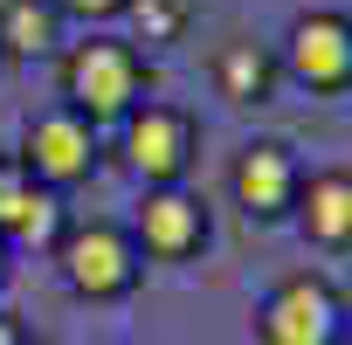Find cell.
<instances>
[{
  "label": "cell",
  "mask_w": 352,
  "mask_h": 345,
  "mask_svg": "<svg viewBox=\"0 0 352 345\" xmlns=\"http://www.w3.org/2000/svg\"><path fill=\"white\" fill-rule=\"evenodd\" d=\"M214 221H208V201L180 180V187H145L138 194V214H131V242L145 263H194L208 249Z\"/></svg>",
  "instance_id": "6"
},
{
  "label": "cell",
  "mask_w": 352,
  "mask_h": 345,
  "mask_svg": "<svg viewBox=\"0 0 352 345\" xmlns=\"http://www.w3.org/2000/svg\"><path fill=\"white\" fill-rule=\"evenodd\" d=\"M276 56L263 49V42H221L214 49V90L228 97V104H270V90H276Z\"/></svg>",
  "instance_id": "11"
},
{
  "label": "cell",
  "mask_w": 352,
  "mask_h": 345,
  "mask_svg": "<svg viewBox=\"0 0 352 345\" xmlns=\"http://www.w3.org/2000/svg\"><path fill=\"white\" fill-rule=\"evenodd\" d=\"M0 345H28V331H21V318H14V311H0Z\"/></svg>",
  "instance_id": "15"
},
{
  "label": "cell",
  "mask_w": 352,
  "mask_h": 345,
  "mask_svg": "<svg viewBox=\"0 0 352 345\" xmlns=\"http://www.w3.org/2000/svg\"><path fill=\"white\" fill-rule=\"evenodd\" d=\"M124 21H131V42H180V28H187V0H131Z\"/></svg>",
  "instance_id": "13"
},
{
  "label": "cell",
  "mask_w": 352,
  "mask_h": 345,
  "mask_svg": "<svg viewBox=\"0 0 352 345\" xmlns=\"http://www.w3.org/2000/svg\"><path fill=\"white\" fill-rule=\"evenodd\" d=\"M256 345H345V297L297 269L256 304Z\"/></svg>",
  "instance_id": "3"
},
{
  "label": "cell",
  "mask_w": 352,
  "mask_h": 345,
  "mask_svg": "<svg viewBox=\"0 0 352 345\" xmlns=\"http://www.w3.org/2000/svg\"><path fill=\"white\" fill-rule=\"evenodd\" d=\"M56 269H63L69 297H83V304H118V297L138 290L145 256H138L131 228H118V221H69L63 242H56Z\"/></svg>",
  "instance_id": "2"
},
{
  "label": "cell",
  "mask_w": 352,
  "mask_h": 345,
  "mask_svg": "<svg viewBox=\"0 0 352 345\" xmlns=\"http://www.w3.org/2000/svg\"><path fill=\"white\" fill-rule=\"evenodd\" d=\"M311 249L324 256H352V166H324V172H304L297 187V214Z\"/></svg>",
  "instance_id": "10"
},
{
  "label": "cell",
  "mask_w": 352,
  "mask_h": 345,
  "mask_svg": "<svg viewBox=\"0 0 352 345\" xmlns=\"http://www.w3.org/2000/svg\"><path fill=\"white\" fill-rule=\"evenodd\" d=\"M297 187H304V159L283 138H249L228 166V194L249 221H290L297 214Z\"/></svg>",
  "instance_id": "8"
},
{
  "label": "cell",
  "mask_w": 352,
  "mask_h": 345,
  "mask_svg": "<svg viewBox=\"0 0 352 345\" xmlns=\"http://www.w3.org/2000/svg\"><path fill=\"white\" fill-rule=\"evenodd\" d=\"M276 69L297 76L304 90H318V97L352 90V14H338V8H311V14H297L290 35H283Z\"/></svg>",
  "instance_id": "7"
},
{
  "label": "cell",
  "mask_w": 352,
  "mask_h": 345,
  "mask_svg": "<svg viewBox=\"0 0 352 345\" xmlns=\"http://www.w3.org/2000/svg\"><path fill=\"white\" fill-rule=\"evenodd\" d=\"M8 256H14V249H8V242H0V283H8Z\"/></svg>",
  "instance_id": "16"
},
{
  "label": "cell",
  "mask_w": 352,
  "mask_h": 345,
  "mask_svg": "<svg viewBox=\"0 0 352 345\" xmlns=\"http://www.w3.org/2000/svg\"><path fill=\"white\" fill-rule=\"evenodd\" d=\"M14 159L28 166V180H42L49 194H63V187H83L90 172H97L104 138H97V124H90V118H76L69 104H49V111H35V118H28V131H21V152H14Z\"/></svg>",
  "instance_id": "4"
},
{
  "label": "cell",
  "mask_w": 352,
  "mask_h": 345,
  "mask_svg": "<svg viewBox=\"0 0 352 345\" xmlns=\"http://www.w3.org/2000/svg\"><path fill=\"white\" fill-rule=\"evenodd\" d=\"M118 131H124V166L138 172L145 187H180L187 166H194V152H201V124H194V111L159 104V97H145Z\"/></svg>",
  "instance_id": "5"
},
{
  "label": "cell",
  "mask_w": 352,
  "mask_h": 345,
  "mask_svg": "<svg viewBox=\"0 0 352 345\" xmlns=\"http://www.w3.org/2000/svg\"><path fill=\"white\" fill-rule=\"evenodd\" d=\"M145 90H152V63L124 35H83L63 56V104L76 118H90L97 131L104 124H124L145 104Z\"/></svg>",
  "instance_id": "1"
},
{
  "label": "cell",
  "mask_w": 352,
  "mask_h": 345,
  "mask_svg": "<svg viewBox=\"0 0 352 345\" xmlns=\"http://www.w3.org/2000/svg\"><path fill=\"white\" fill-rule=\"evenodd\" d=\"M63 42V8L56 0H14L0 8V63L8 56H49Z\"/></svg>",
  "instance_id": "12"
},
{
  "label": "cell",
  "mask_w": 352,
  "mask_h": 345,
  "mask_svg": "<svg viewBox=\"0 0 352 345\" xmlns=\"http://www.w3.org/2000/svg\"><path fill=\"white\" fill-rule=\"evenodd\" d=\"M56 8H63V14H76V21H90V28H97V21H124V8H131V0H56Z\"/></svg>",
  "instance_id": "14"
},
{
  "label": "cell",
  "mask_w": 352,
  "mask_h": 345,
  "mask_svg": "<svg viewBox=\"0 0 352 345\" xmlns=\"http://www.w3.org/2000/svg\"><path fill=\"white\" fill-rule=\"evenodd\" d=\"M63 228H69L63 201L42 180H28V166L14 152H0V242L8 249H56Z\"/></svg>",
  "instance_id": "9"
},
{
  "label": "cell",
  "mask_w": 352,
  "mask_h": 345,
  "mask_svg": "<svg viewBox=\"0 0 352 345\" xmlns=\"http://www.w3.org/2000/svg\"><path fill=\"white\" fill-rule=\"evenodd\" d=\"M0 8H14V0H0Z\"/></svg>",
  "instance_id": "17"
}]
</instances>
